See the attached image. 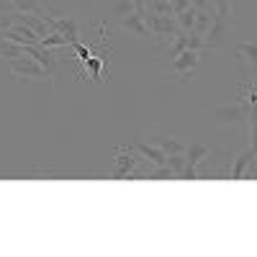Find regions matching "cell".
Wrapping results in <instances>:
<instances>
[{"label": "cell", "mask_w": 257, "mask_h": 257, "mask_svg": "<svg viewBox=\"0 0 257 257\" xmlns=\"http://www.w3.org/2000/svg\"><path fill=\"white\" fill-rule=\"evenodd\" d=\"M254 157H257V152H254L252 147H247L244 152H239L237 157H234L231 167H229V180H242V178L249 173V167H252Z\"/></svg>", "instance_id": "10"}, {"label": "cell", "mask_w": 257, "mask_h": 257, "mask_svg": "<svg viewBox=\"0 0 257 257\" xmlns=\"http://www.w3.org/2000/svg\"><path fill=\"white\" fill-rule=\"evenodd\" d=\"M211 157V147H206L203 142H190V147H185V160L188 165H203Z\"/></svg>", "instance_id": "12"}, {"label": "cell", "mask_w": 257, "mask_h": 257, "mask_svg": "<svg viewBox=\"0 0 257 257\" xmlns=\"http://www.w3.org/2000/svg\"><path fill=\"white\" fill-rule=\"evenodd\" d=\"M147 13L173 16V18H175V11H173V3H170V0H149V3H147Z\"/></svg>", "instance_id": "21"}, {"label": "cell", "mask_w": 257, "mask_h": 257, "mask_svg": "<svg viewBox=\"0 0 257 257\" xmlns=\"http://www.w3.org/2000/svg\"><path fill=\"white\" fill-rule=\"evenodd\" d=\"M105 64H108V54H105V52L93 54L90 59H85V62H82V72H85V75H90L93 80L105 82V77H103V67H105Z\"/></svg>", "instance_id": "11"}, {"label": "cell", "mask_w": 257, "mask_h": 257, "mask_svg": "<svg viewBox=\"0 0 257 257\" xmlns=\"http://www.w3.org/2000/svg\"><path fill=\"white\" fill-rule=\"evenodd\" d=\"M41 47H47V49H67L72 44H70L67 36H62L59 31H52V34H47L44 39H41Z\"/></svg>", "instance_id": "19"}, {"label": "cell", "mask_w": 257, "mask_h": 257, "mask_svg": "<svg viewBox=\"0 0 257 257\" xmlns=\"http://www.w3.org/2000/svg\"><path fill=\"white\" fill-rule=\"evenodd\" d=\"M213 11L219 21L234 26V0H213Z\"/></svg>", "instance_id": "17"}, {"label": "cell", "mask_w": 257, "mask_h": 257, "mask_svg": "<svg viewBox=\"0 0 257 257\" xmlns=\"http://www.w3.org/2000/svg\"><path fill=\"white\" fill-rule=\"evenodd\" d=\"M237 52H239L242 57H247L252 64H257V44H252V41H244V44L237 47Z\"/></svg>", "instance_id": "24"}, {"label": "cell", "mask_w": 257, "mask_h": 257, "mask_svg": "<svg viewBox=\"0 0 257 257\" xmlns=\"http://www.w3.org/2000/svg\"><path fill=\"white\" fill-rule=\"evenodd\" d=\"M142 178L144 180H178V173H175V170H170L167 165H160V167L147 170Z\"/></svg>", "instance_id": "18"}, {"label": "cell", "mask_w": 257, "mask_h": 257, "mask_svg": "<svg viewBox=\"0 0 257 257\" xmlns=\"http://www.w3.org/2000/svg\"><path fill=\"white\" fill-rule=\"evenodd\" d=\"M142 162H144V157L132 144H121L116 149V160H113V167H111V180H134L137 167Z\"/></svg>", "instance_id": "1"}, {"label": "cell", "mask_w": 257, "mask_h": 257, "mask_svg": "<svg viewBox=\"0 0 257 257\" xmlns=\"http://www.w3.org/2000/svg\"><path fill=\"white\" fill-rule=\"evenodd\" d=\"M47 24H49L54 31H59L62 36H67L70 44L80 41V26H77V21H75L72 16H49Z\"/></svg>", "instance_id": "6"}, {"label": "cell", "mask_w": 257, "mask_h": 257, "mask_svg": "<svg viewBox=\"0 0 257 257\" xmlns=\"http://www.w3.org/2000/svg\"><path fill=\"white\" fill-rule=\"evenodd\" d=\"M134 11H137L134 0H113V8H111V13H113V18H116V21L126 18L128 13H134Z\"/></svg>", "instance_id": "22"}, {"label": "cell", "mask_w": 257, "mask_h": 257, "mask_svg": "<svg viewBox=\"0 0 257 257\" xmlns=\"http://www.w3.org/2000/svg\"><path fill=\"white\" fill-rule=\"evenodd\" d=\"M132 147L137 149V152L144 157V162H149L152 167H160V165H165V160H167V155L162 152V149L155 144V142H144V139H134L132 142Z\"/></svg>", "instance_id": "9"}, {"label": "cell", "mask_w": 257, "mask_h": 257, "mask_svg": "<svg viewBox=\"0 0 257 257\" xmlns=\"http://www.w3.org/2000/svg\"><path fill=\"white\" fill-rule=\"evenodd\" d=\"M152 142L162 149L165 155H183V152H185V144H183L178 137H165V134H157V137H152Z\"/></svg>", "instance_id": "13"}, {"label": "cell", "mask_w": 257, "mask_h": 257, "mask_svg": "<svg viewBox=\"0 0 257 257\" xmlns=\"http://www.w3.org/2000/svg\"><path fill=\"white\" fill-rule=\"evenodd\" d=\"M13 6H16V11H21V13H34V16L44 18V21L52 16V11H49L44 3H39V0H13Z\"/></svg>", "instance_id": "14"}, {"label": "cell", "mask_w": 257, "mask_h": 257, "mask_svg": "<svg viewBox=\"0 0 257 257\" xmlns=\"http://www.w3.org/2000/svg\"><path fill=\"white\" fill-rule=\"evenodd\" d=\"M211 116L219 123H247L249 121V103L244 98H237L234 103H224L219 108H213Z\"/></svg>", "instance_id": "5"}, {"label": "cell", "mask_w": 257, "mask_h": 257, "mask_svg": "<svg viewBox=\"0 0 257 257\" xmlns=\"http://www.w3.org/2000/svg\"><path fill=\"white\" fill-rule=\"evenodd\" d=\"M196 13H198V8H193V6H190V8H185L183 13L175 16L180 31H193V26H196Z\"/></svg>", "instance_id": "20"}, {"label": "cell", "mask_w": 257, "mask_h": 257, "mask_svg": "<svg viewBox=\"0 0 257 257\" xmlns=\"http://www.w3.org/2000/svg\"><path fill=\"white\" fill-rule=\"evenodd\" d=\"M26 54V44H18V41L11 39H0V59H16V57H24Z\"/></svg>", "instance_id": "15"}, {"label": "cell", "mask_w": 257, "mask_h": 257, "mask_svg": "<svg viewBox=\"0 0 257 257\" xmlns=\"http://www.w3.org/2000/svg\"><path fill=\"white\" fill-rule=\"evenodd\" d=\"M213 18H216V11H198L196 13V26H193V31H196L198 36H206L213 26Z\"/></svg>", "instance_id": "16"}, {"label": "cell", "mask_w": 257, "mask_h": 257, "mask_svg": "<svg viewBox=\"0 0 257 257\" xmlns=\"http://www.w3.org/2000/svg\"><path fill=\"white\" fill-rule=\"evenodd\" d=\"M116 24H118L121 29H126L128 34L139 36V39H152V31H149V26H147V18H144V13H139V11L128 13L126 18L116 21Z\"/></svg>", "instance_id": "8"}, {"label": "cell", "mask_w": 257, "mask_h": 257, "mask_svg": "<svg viewBox=\"0 0 257 257\" xmlns=\"http://www.w3.org/2000/svg\"><path fill=\"white\" fill-rule=\"evenodd\" d=\"M185 162H188V160H185V152H183V155H167V160H165V165H167L170 170H175L178 175L183 173V167H185Z\"/></svg>", "instance_id": "23"}, {"label": "cell", "mask_w": 257, "mask_h": 257, "mask_svg": "<svg viewBox=\"0 0 257 257\" xmlns=\"http://www.w3.org/2000/svg\"><path fill=\"white\" fill-rule=\"evenodd\" d=\"M147 18V26L152 31V39L157 41H170L173 44V39L180 34V26L173 16H155V13H144Z\"/></svg>", "instance_id": "4"}, {"label": "cell", "mask_w": 257, "mask_h": 257, "mask_svg": "<svg viewBox=\"0 0 257 257\" xmlns=\"http://www.w3.org/2000/svg\"><path fill=\"white\" fill-rule=\"evenodd\" d=\"M198 64H201V52H196V49H183L180 54L173 57V62L167 64V70L173 72L178 80H190L193 75L198 72Z\"/></svg>", "instance_id": "3"}, {"label": "cell", "mask_w": 257, "mask_h": 257, "mask_svg": "<svg viewBox=\"0 0 257 257\" xmlns=\"http://www.w3.org/2000/svg\"><path fill=\"white\" fill-rule=\"evenodd\" d=\"M8 75H11L13 80H34V82H47V80H52V75L41 67V64H39L31 54L8 59Z\"/></svg>", "instance_id": "2"}, {"label": "cell", "mask_w": 257, "mask_h": 257, "mask_svg": "<svg viewBox=\"0 0 257 257\" xmlns=\"http://www.w3.org/2000/svg\"><path fill=\"white\" fill-rule=\"evenodd\" d=\"M231 34H234V26L224 24V21H219V18H213L211 31L203 36V39H206V47H208V49H221L226 41H229Z\"/></svg>", "instance_id": "7"}, {"label": "cell", "mask_w": 257, "mask_h": 257, "mask_svg": "<svg viewBox=\"0 0 257 257\" xmlns=\"http://www.w3.org/2000/svg\"><path fill=\"white\" fill-rule=\"evenodd\" d=\"M185 8H190V0H173V11H175V16L183 13Z\"/></svg>", "instance_id": "25"}, {"label": "cell", "mask_w": 257, "mask_h": 257, "mask_svg": "<svg viewBox=\"0 0 257 257\" xmlns=\"http://www.w3.org/2000/svg\"><path fill=\"white\" fill-rule=\"evenodd\" d=\"M16 6H13V0H0V13H13Z\"/></svg>", "instance_id": "26"}]
</instances>
